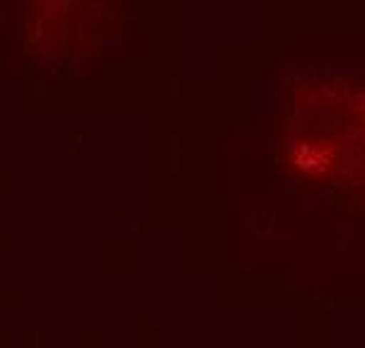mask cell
Instances as JSON below:
<instances>
[{
  "instance_id": "1",
  "label": "cell",
  "mask_w": 365,
  "mask_h": 348,
  "mask_svg": "<svg viewBox=\"0 0 365 348\" xmlns=\"http://www.w3.org/2000/svg\"><path fill=\"white\" fill-rule=\"evenodd\" d=\"M283 150L302 177L365 194V83L324 78L295 87L283 119Z\"/></svg>"
}]
</instances>
